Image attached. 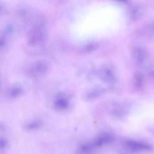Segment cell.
Wrapping results in <instances>:
<instances>
[{"label": "cell", "mask_w": 154, "mask_h": 154, "mask_svg": "<svg viewBox=\"0 0 154 154\" xmlns=\"http://www.w3.org/2000/svg\"><path fill=\"white\" fill-rule=\"evenodd\" d=\"M46 38V30L45 28L39 24L35 26L29 32L28 36V44L37 45L45 40Z\"/></svg>", "instance_id": "6da1fadb"}, {"label": "cell", "mask_w": 154, "mask_h": 154, "mask_svg": "<svg viewBox=\"0 0 154 154\" xmlns=\"http://www.w3.org/2000/svg\"><path fill=\"white\" fill-rule=\"evenodd\" d=\"M133 55L135 60L138 63H143L147 58V52L144 48L141 46L134 48Z\"/></svg>", "instance_id": "7a4b0ae2"}, {"label": "cell", "mask_w": 154, "mask_h": 154, "mask_svg": "<svg viewBox=\"0 0 154 154\" xmlns=\"http://www.w3.org/2000/svg\"><path fill=\"white\" fill-rule=\"evenodd\" d=\"M144 8L141 5H135L129 10V16L132 20H136L140 19L144 13Z\"/></svg>", "instance_id": "3957f363"}, {"label": "cell", "mask_w": 154, "mask_h": 154, "mask_svg": "<svg viewBox=\"0 0 154 154\" xmlns=\"http://www.w3.org/2000/svg\"><path fill=\"white\" fill-rule=\"evenodd\" d=\"M145 32L150 36H154V21L149 23L144 28Z\"/></svg>", "instance_id": "277c9868"}, {"label": "cell", "mask_w": 154, "mask_h": 154, "mask_svg": "<svg viewBox=\"0 0 154 154\" xmlns=\"http://www.w3.org/2000/svg\"><path fill=\"white\" fill-rule=\"evenodd\" d=\"M117 1H120L121 2H126L128 0H117Z\"/></svg>", "instance_id": "5b68a950"}]
</instances>
